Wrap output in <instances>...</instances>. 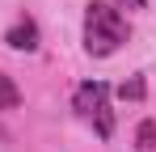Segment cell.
Listing matches in <instances>:
<instances>
[{
	"mask_svg": "<svg viewBox=\"0 0 156 152\" xmlns=\"http://www.w3.org/2000/svg\"><path fill=\"white\" fill-rule=\"evenodd\" d=\"M122 4H131V9H144V0H122Z\"/></svg>",
	"mask_w": 156,
	"mask_h": 152,
	"instance_id": "obj_7",
	"label": "cell"
},
{
	"mask_svg": "<svg viewBox=\"0 0 156 152\" xmlns=\"http://www.w3.org/2000/svg\"><path fill=\"white\" fill-rule=\"evenodd\" d=\"M122 97H144V85H139V80H131V85H122Z\"/></svg>",
	"mask_w": 156,
	"mask_h": 152,
	"instance_id": "obj_6",
	"label": "cell"
},
{
	"mask_svg": "<svg viewBox=\"0 0 156 152\" xmlns=\"http://www.w3.org/2000/svg\"><path fill=\"white\" fill-rule=\"evenodd\" d=\"M127 17L114 9V4H105V0H93L89 9H84V51L89 55H114V51L127 42Z\"/></svg>",
	"mask_w": 156,
	"mask_h": 152,
	"instance_id": "obj_1",
	"label": "cell"
},
{
	"mask_svg": "<svg viewBox=\"0 0 156 152\" xmlns=\"http://www.w3.org/2000/svg\"><path fill=\"white\" fill-rule=\"evenodd\" d=\"M139 152H156V123H139Z\"/></svg>",
	"mask_w": 156,
	"mask_h": 152,
	"instance_id": "obj_5",
	"label": "cell"
},
{
	"mask_svg": "<svg viewBox=\"0 0 156 152\" xmlns=\"http://www.w3.org/2000/svg\"><path fill=\"white\" fill-rule=\"evenodd\" d=\"M17 106H21V89L0 72V110H17Z\"/></svg>",
	"mask_w": 156,
	"mask_h": 152,
	"instance_id": "obj_4",
	"label": "cell"
},
{
	"mask_svg": "<svg viewBox=\"0 0 156 152\" xmlns=\"http://www.w3.org/2000/svg\"><path fill=\"white\" fill-rule=\"evenodd\" d=\"M4 42H9L13 51H34V47H38V25L30 21V17H26V21H17L9 34H4Z\"/></svg>",
	"mask_w": 156,
	"mask_h": 152,
	"instance_id": "obj_3",
	"label": "cell"
},
{
	"mask_svg": "<svg viewBox=\"0 0 156 152\" xmlns=\"http://www.w3.org/2000/svg\"><path fill=\"white\" fill-rule=\"evenodd\" d=\"M72 110H76L84 123H93V131L110 139L114 135V114H110V85L101 80H84L76 93H72Z\"/></svg>",
	"mask_w": 156,
	"mask_h": 152,
	"instance_id": "obj_2",
	"label": "cell"
}]
</instances>
